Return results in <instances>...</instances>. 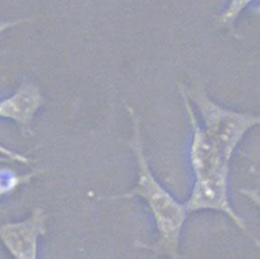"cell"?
Listing matches in <instances>:
<instances>
[{
  "instance_id": "cell-6",
  "label": "cell",
  "mask_w": 260,
  "mask_h": 259,
  "mask_svg": "<svg viewBox=\"0 0 260 259\" xmlns=\"http://www.w3.org/2000/svg\"><path fill=\"white\" fill-rule=\"evenodd\" d=\"M42 106V96L33 85H26L13 96L0 102V117L28 125Z\"/></svg>"
},
{
  "instance_id": "cell-3",
  "label": "cell",
  "mask_w": 260,
  "mask_h": 259,
  "mask_svg": "<svg viewBox=\"0 0 260 259\" xmlns=\"http://www.w3.org/2000/svg\"><path fill=\"white\" fill-rule=\"evenodd\" d=\"M230 167L194 177V182L190 196L184 203L187 213L199 211H216L228 215L246 236L260 247V242L248 231L246 223L233 209L228 190Z\"/></svg>"
},
{
  "instance_id": "cell-10",
  "label": "cell",
  "mask_w": 260,
  "mask_h": 259,
  "mask_svg": "<svg viewBox=\"0 0 260 259\" xmlns=\"http://www.w3.org/2000/svg\"><path fill=\"white\" fill-rule=\"evenodd\" d=\"M19 181H19V179H17V180L13 181V182L10 181L9 183H6V182H2V181L0 180V197L4 195V193H6L7 191H9L11 188H14L15 186L18 185Z\"/></svg>"
},
{
  "instance_id": "cell-2",
  "label": "cell",
  "mask_w": 260,
  "mask_h": 259,
  "mask_svg": "<svg viewBox=\"0 0 260 259\" xmlns=\"http://www.w3.org/2000/svg\"><path fill=\"white\" fill-rule=\"evenodd\" d=\"M185 91L200 116L199 121L203 128L223 157L230 161L246 133L255 125H260V115L223 107L212 100L202 87Z\"/></svg>"
},
{
  "instance_id": "cell-4",
  "label": "cell",
  "mask_w": 260,
  "mask_h": 259,
  "mask_svg": "<svg viewBox=\"0 0 260 259\" xmlns=\"http://www.w3.org/2000/svg\"><path fill=\"white\" fill-rule=\"evenodd\" d=\"M181 94L190 124L189 159L193 175L194 177L202 176L228 168L230 165V161L223 157L213 140L203 128L194 107L186 93L185 89H181Z\"/></svg>"
},
{
  "instance_id": "cell-7",
  "label": "cell",
  "mask_w": 260,
  "mask_h": 259,
  "mask_svg": "<svg viewBox=\"0 0 260 259\" xmlns=\"http://www.w3.org/2000/svg\"><path fill=\"white\" fill-rule=\"evenodd\" d=\"M250 1L253 0H232L231 5L229 6L226 12L223 14V18L228 21H232L241 12L242 9L250 3Z\"/></svg>"
},
{
  "instance_id": "cell-9",
  "label": "cell",
  "mask_w": 260,
  "mask_h": 259,
  "mask_svg": "<svg viewBox=\"0 0 260 259\" xmlns=\"http://www.w3.org/2000/svg\"><path fill=\"white\" fill-rule=\"evenodd\" d=\"M0 153L5 154L7 156H9L10 158H13L14 160L24 162V163H28V161H29V159H28V157H24V156L20 155V154H17V153L12 152V151L8 150L7 148H3V147H1V146H0Z\"/></svg>"
},
{
  "instance_id": "cell-8",
  "label": "cell",
  "mask_w": 260,
  "mask_h": 259,
  "mask_svg": "<svg viewBox=\"0 0 260 259\" xmlns=\"http://www.w3.org/2000/svg\"><path fill=\"white\" fill-rule=\"evenodd\" d=\"M240 192L250 200L251 202H253L255 205L260 207V195L256 190L241 189Z\"/></svg>"
},
{
  "instance_id": "cell-5",
  "label": "cell",
  "mask_w": 260,
  "mask_h": 259,
  "mask_svg": "<svg viewBox=\"0 0 260 259\" xmlns=\"http://www.w3.org/2000/svg\"><path fill=\"white\" fill-rule=\"evenodd\" d=\"M47 213L36 208L21 222L0 226V239L15 259H38L39 239L46 233Z\"/></svg>"
},
{
  "instance_id": "cell-1",
  "label": "cell",
  "mask_w": 260,
  "mask_h": 259,
  "mask_svg": "<svg viewBox=\"0 0 260 259\" xmlns=\"http://www.w3.org/2000/svg\"><path fill=\"white\" fill-rule=\"evenodd\" d=\"M125 109L133 127L129 145L137 162L138 179L131 190L111 198L119 200L139 197L143 200L153 218L158 234V240L152 246L143 247L168 254L172 259H179L181 231L188 213L184 204L178 202L154 176L145 153L140 116L133 107L126 106Z\"/></svg>"
}]
</instances>
